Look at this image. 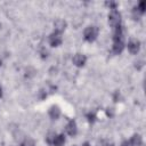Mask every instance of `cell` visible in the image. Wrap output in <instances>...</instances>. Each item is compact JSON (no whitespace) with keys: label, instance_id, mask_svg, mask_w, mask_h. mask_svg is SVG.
<instances>
[{"label":"cell","instance_id":"19","mask_svg":"<svg viewBox=\"0 0 146 146\" xmlns=\"http://www.w3.org/2000/svg\"><path fill=\"white\" fill-rule=\"evenodd\" d=\"M82 146H90V145H89V143H84Z\"/></svg>","mask_w":146,"mask_h":146},{"label":"cell","instance_id":"11","mask_svg":"<svg viewBox=\"0 0 146 146\" xmlns=\"http://www.w3.org/2000/svg\"><path fill=\"white\" fill-rule=\"evenodd\" d=\"M66 27V22L63 19H58L55 22V31L58 33H62Z\"/></svg>","mask_w":146,"mask_h":146},{"label":"cell","instance_id":"6","mask_svg":"<svg viewBox=\"0 0 146 146\" xmlns=\"http://www.w3.org/2000/svg\"><path fill=\"white\" fill-rule=\"evenodd\" d=\"M73 64L75 65V66H78V67H82L84 64H86V62H87V57L83 55V54H75L74 56H73Z\"/></svg>","mask_w":146,"mask_h":146},{"label":"cell","instance_id":"20","mask_svg":"<svg viewBox=\"0 0 146 146\" xmlns=\"http://www.w3.org/2000/svg\"><path fill=\"white\" fill-rule=\"evenodd\" d=\"M0 65H1V62H0Z\"/></svg>","mask_w":146,"mask_h":146},{"label":"cell","instance_id":"10","mask_svg":"<svg viewBox=\"0 0 146 146\" xmlns=\"http://www.w3.org/2000/svg\"><path fill=\"white\" fill-rule=\"evenodd\" d=\"M129 143H130L131 146H141V144H143L141 136L138 135V133H135V135L131 137V139L129 140Z\"/></svg>","mask_w":146,"mask_h":146},{"label":"cell","instance_id":"8","mask_svg":"<svg viewBox=\"0 0 146 146\" xmlns=\"http://www.w3.org/2000/svg\"><path fill=\"white\" fill-rule=\"evenodd\" d=\"M124 49V42L123 40H119V41H113V47H112V51L116 55L121 54Z\"/></svg>","mask_w":146,"mask_h":146},{"label":"cell","instance_id":"7","mask_svg":"<svg viewBox=\"0 0 146 146\" xmlns=\"http://www.w3.org/2000/svg\"><path fill=\"white\" fill-rule=\"evenodd\" d=\"M65 131L68 136H75L76 132H78V127H76V122L74 120H71L67 124H66V128H65Z\"/></svg>","mask_w":146,"mask_h":146},{"label":"cell","instance_id":"1","mask_svg":"<svg viewBox=\"0 0 146 146\" xmlns=\"http://www.w3.org/2000/svg\"><path fill=\"white\" fill-rule=\"evenodd\" d=\"M108 23L112 27H116L121 25V14L116 9H112L108 15Z\"/></svg>","mask_w":146,"mask_h":146},{"label":"cell","instance_id":"15","mask_svg":"<svg viewBox=\"0 0 146 146\" xmlns=\"http://www.w3.org/2000/svg\"><path fill=\"white\" fill-rule=\"evenodd\" d=\"M87 117H88V121L89 122H95V120H96V115H95V113H88L87 114Z\"/></svg>","mask_w":146,"mask_h":146},{"label":"cell","instance_id":"18","mask_svg":"<svg viewBox=\"0 0 146 146\" xmlns=\"http://www.w3.org/2000/svg\"><path fill=\"white\" fill-rule=\"evenodd\" d=\"M1 96H2V88H1V86H0V98H1Z\"/></svg>","mask_w":146,"mask_h":146},{"label":"cell","instance_id":"4","mask_svg":"<svg viewBox=\"0 0 146 146\" xmlns=\"http://www.w3.org/2000/svg\"><path fill=\"white\" fill-rule=\"evenodd\" d=\"M63 39H62V33H58V32H52L50 35H49V43L51 47H58L60 43H62Z\"/></svg>","mask_w":146,"mask_h":146},{"label":"cell","instance_id":"3","mask_svg":"<svg viewBox=\"0 0 146 146\" xmlns=\"http://www.w3.org/2000/svg\"><path fill=\"white\" fill-rule=\"evenodd\" d=\"M47 143L52 146H63L65 144V137L64 135H54L49 136L47 138Z\"/></svg>","mask_w":146,"mask_h":146},{"label":"cell","instance_id":"16","mask_svg":"<svg viewBox=\"0 0 146 146\" xmlns=\"http://www.w3.org/2000/svg\"><path fill=\"white\" fill-rule=\"evenodd\" d=\"M106 6H108L111 9H116V7H117V3L116 2H113V1H110V2H106L105 3Z\"/></svg>","mask_w":146,"mask_h":146},{"label":"cell","instance_id":"12","mask_svg":"<svg viewBox=\"0 0 146 146\" xmlns=\"http://www.w3.org/2000/svg\"><path fill=\"white\" fill-rule=\"evenodd\" d=\"M21 146H35V143L32 138L30 137H25L23 139V141H21Z\"/></svg>","mask_w":146,"mask_h":146},{"label":"cell","instance_id":"9","mask_svg":"<svg viewBox=\"0 0 146 146\" xmlns=\"http://www.w3.org/2000/svg\"><path fill=\"white\" fill-rule=\"evenodd\" d=\"M60 115V110L58 106H51L49 108V116L52 119V120H57Z\"/></svg>","mask_w":146,"mask_h":146},{"label":"cell","instance_id":"14","mask_svg":"<svg viewBox=\"0 0 146 146\" xmlns=\"http://www.w3.org/2000/svg\"><path fill=\"white\" fill-rule=\"evenodd\" d=\"M137 9H138L141 14H144V13H145V1H140V2L138 3V6H137Z\"/></svg>","mask_w":146,"mask_h":146},{"label":"cell","instance_id":"17","mask_svg":"<svg viewBox=\"0 0 146 146\" xmlns=\"http://www.w3.org/2000/svg\"><path fill=\"white\" fill-rule=\"evenodd\" d=\"M121 146H131V145H130L129 140H123V141L121 143Z\"/></svg>","mask_w":146,"mask_h":146},{"label":"cell","instance_id":"5","mask_svg":"<svg viewBox=\"0 0 146 146\" xmlns=\"http://www.w3.org/2000/svg\"><path fill=\"white\" fill-rule=\"evenodd\" d=\"M140 49V42L136 39H131L129 42H128V50L132 54V55H136Z\"/></svg>","mask_w":146,"mask_h":146},{"label":"cell","instance_id":"13","mask_svg":"<svg viewBox=\"0 0 146 146\" xmlns=\"http://www.w3.org/2000/svg\"><path fill=\"white\" fill-rule=\"evenodd\" d=\"M141 15H143V14L137 9V7H135V8L132 9V17H133V19H136V21H137V19H139Z\"/></svg>","mask_w":146,"mask_h":146},{"label":"cell","instance_id":"2","mask_svg":"<svg viewBox=\"0 0 146 146\" xmlns=\"http://www.w3.org/2000/svg\"><path fill=\"white\" fill-rule=\"evenodd\" d=\"M97 35H98V27H96V26H88V27H86V30L83 32V36L88 42L95 41Z\"/></svg>","mask_w":146,"mask_h":146}]
</instances>
